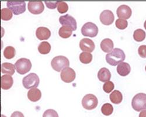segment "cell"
Here are the masks:
<instances>
[{"instance_id": "1", "label": "cell", "mask_w": 146, "mask_h": 117, "mask_svg": "<svg viewBox=\"0 0 146 117\" xmlns=\"http://www.w3.org/2000/svg\"><path fill=\"white\" fill-rule=\"evenodd\" d=\"M125 58V53L122 50L119 48H115L106 55V61L108 64L115 66L123 62Z\"/></svg>"}, {"instance_id": "2", "label": "cell", "mask_w": 146, "mask_h": 117, "mask_svg": "<svg viewBox=\"0 0 146 117\" xmlns=\"http://www.w3.org/2000/svg\"><path fill=\"white\" fill-rule=\"evenodd\" d=\"M131 106L137 112L146 110V94H137L132 99Z\"/></svg>"}, {"instance_id": "3", "label": "cell", "mask_w": 146, "mask_h": 117, "mask_svg": "<svg viewBox=\"0 0 146 117\" xmlns=\"http://www.w3.org/2000/svg\"><path fill=\"white\" fill-rule=\"evenodd\" d=\"M70 65V62L68 58L63 56H58L54 57L52 62L51 66L52 68L57 72L62 71V69L68 67Z\"/></svg>"}, {"instance_id": "4", "label": "cell", "mask_w": 146, "mask_h": 117, "mask_svg": "<svg viewBox=\"0 0 146 117\" xmlns=\"http://www.w3.org/2000/svg\"><path fill=\"white\" fill-rule=\"evenodd\" d=\"M17 72L20 74H25L29 72L32 68V63L27 58H21L15 64Z\"/></svg>"}, {"instance_id": "5", "label": "cell", "mask_w": 146, "mask_h": 117, "mask_svg": "<svg viewBox=\"0 0 146 117\" xmlns=\"http://www.w3.org/2000/svg\"><path fill=\"white\" fill-rule=\"evenodd\" d=\"M40 80L39 76L34 73H31L23 78L22 84L27 89L36 88L39 84Z\"/></svg>"}, {"instance_id": "6", "label": "cell", "mask_w": 146, "mask_h": 117, "mask_svg": "<svg viewBox=\"0 0 146 117\" xmlns=\"http://www.w3.org/2000/svg\"><path fill=\"white\" fill-rule=\"evenodd\" d=\"M98 104L97 97L92 94H88L85 96L82 100V107L86 110H92L95 109Z\"/></svg>"}, {"instance_id": "7", "label": "cell", "mask_w": 146, "mask_h": 117, "mask_svg": "<svg viewBox=\"0 0 146 117\" xmlns=\"http://www.w3.org/2000/svg\"><path fill=\"white\" fill-rule=\"evenodd\" d=\"M81 33L84 37H95L98 33V28L95 23L88 22L85 23L81 28Z\"/></svg>"}, {"instance_id": "8", "label": "cell", "mask_w": 146, "mask_h": 117, "mask_svg": "<svg viewBox=\"0 0 146 117\" xmlns=\"http://www.w3.org/2000/svg\"><path fill=\"white\" fill-rule=\"evenodd\" d=\"M7 5L16 15L21 14L26 11V3L24 1H8Z\"/></svg>"}, {"instance_id": "9", "label": "cell", "mask_w": 146, "mask_h": 117, "mask_svg": "<svg viewBox=\"0 0 146 117\" xmlns=\"http://www.w3.org/2000/svg\"><path fill=\"white\" fill-rule=\"evenodd\" d=\"M59 22L62 25L70 27L72 31H74L77 29V22L74 17L66 14L63 16H61L59 18Z\"/></svg>"}, {"instance_id": "10", "label": "cell", "mask_w": 146, "mask_h": 117, "mask_svg": "<svg viewBox=\"0 0 146 117\" xmlns=\"http://www.w3.org/2000/svg\"><path fill=\"white\" fill-rule=\"evenodd\" d=\"M76 72L72 68L68 67L64 68L61 72L60 76L62 80L65 83H70L75 80L76 78Z\"/></svg>"}, {"instance_id": "11", "label": "cell", "mask_w": 146, "mask_h": 117, "mask_svg": "<svg viewBox=\"0 0 146 117\" xmlns=\"http://www.w3.org/2000/svg\"><path fill=\"white\" fill-rule=\"evenodd\" d=\"M28 8L32 14L38 15L44 11V7L42 1H31L28 3Z\"/></svg>"}, {"instance_id": "12", "label": "cell", "mask_w": 146, "mask_h": 117, "mask_svg": "<svg viewBox=\"0 0 146 117\" xmlns=\"http://www.w3.org/2000/svg\"><path fill=\"white\" fill-rule=\"evenodd\" d=\"M100 21L105 25H110L113 22L115 17L112 12L110 10H104L100 14Z\"/></svg>"}, {"instance_id": "13", "label": "cell", "mask_w": 146, "mask_h": 117, "mask_svg": "<svg viewBox=\"0 0 146 117\" xmlns=\"http://www.w3.org/2000/svg\"><path fill=\"white\" fill-rule=\"evenodd\" d=\"M117 16L120 19H127L130 18L132 11L130 7L127 5H121L119 6L116 11Z\"/></svg>"}, {"instance_id": "14", "label": "cell", "mask_w": 146, "mask_h": 117, "mask_svg": "<svg viewBox=\"0 0 146 117\" xmlns=\"http://www.w3.org/2000/svg\"><path fill=\"white\" fill-rule=\"evenodd\" d=\"M80 48L84 52L91 53L95 49V46L94 42L91 39L84 38L80 42Z\"/></svg>"}, {"instance_id": "15", "label": "cell", "mask_w": 146, "mask_h": 117, "mask_svg": "<svg viewBox=\"0 0 146 117\" xmlns=\"http://www.w3.org/2000/svg\"><path fill=\"white\" fill-rule=\"evenodd\" d=\"M36 36L40 41L47 40L51 36V32L48 28L43 27H39L36 31Z\"/></svg>"}, {"instance_id": "16", "label": "cell", "mask_w": 146, "mask_h": 117, "mask_svg": "<svg viewBox=\"0 0 146 117\" xmlns=\"http://www.w3.org/2000/svg\"><path fill=\"white\" fill-rule=\"evenodd\" d=\"M14 83L13 78L11 75H3L1 78V87L3 90H9Z\"/></svg>"}, {"instance_id": "17", "label": "cell", "mask_w": 146, "mask_h": 117, "mask_svg": "<svg viewBox=\"0 0 146 117\" xmlns=\"http://www.w3.org/2000/svg\"><path fill=\"white\" fill-rule=\"evenodd\" d=\"M117 72L118 74L123 77L127 76L131 71V67L129 63L126 62H121L117 66Z\"/></svg>"}, {"instance_id": "18", "label": "cell", "mask_w": 146, "mask_h": 117, "mask_svg": "<svg viewBox=\"0 0 146 117\" xmlns=\"http://www.w3.org/2000/svg\"><path fill=\"white\" fill-rule=\"evenodd\" d=\"M42 97V92L39 89L33 88L30 89L28 92V98L32 102L38 101Z\"/></svg>"}, {"instance_id": "19", "label": "cell", "mask_w": 146, "mask_h": 117, "mask_svg": "<svg viewBox=\"0 0 146 117\" xmlns=\"http://www.w3.org/2000/svg\"><path fill=\"white\" fill-rule=\"evenodd\" d=\"M114 44L113 41L109 38L104 39L101 42V48L106 53H110L113 51Z\"/></svg>"}, {"instance_id": "20", "label": "cell", "mask_w": 146, "mask_h": 117, "mask_svg": "<svg viewBox=\"0 0 146 117\" xmlns=\"http://www.w3.org/2000/svg\"><path fill=\"white\" fill-rule=\"evenodd\" d=\"M98 78L102 82L109 81L111 78V73L107 68H101L98 73Z\"/></svg>"}, {"instance_id": "21", "label": "cell", "mask_w": 146, "mask_h": 117, "mask_svg": "<svg viewBox=\"0 0 146 117\" xmlns=\"http://www.w3.org/2000/svg\"><path fill=\"white\" fill-rule=\"evenodd\" d=\"M15 65L10 63H3L1 64V73L3 74H8L9 75H13L15 73Z\"/></svg>"}, {"instance_id": "22", "label": "cell", "mask_w": 146, "mask_h": 117, "mask_svg": "<svg viewBox=\"0 0 146 117\" xmlns=\"http://www.w3.org/2000/svg\"><path fill=\"white\" fill-rule=\"evenodd\" d=\"M111 102L115 104H119L123 100L122 94L118 90H114L109 96Z\"/></svg>"}, {"instance_id": "23", "label": "cell", "mask_w": 146, "mask_h": 117, "mask_svg": "<svg viewBox=\"0 0 146 117\" xmlns=\"http://www.w3.org/2000/svg\"><path fill=\"white\" fill-rule=\"evenodd\" d=\"M72 30L70 27L63 26L59 29L58 34L59 36L64 39H67L70 38L72 35Z\"/></svg>"}, {"instance_id": "24", "label": "cell", "mask_w": 146, "mask_h": 117, "mask_svg": "<svg viewBox=\"0 0 146 117\" xmlns=\"http://www.w3.org/2000/svg\"><path fill=\"white\" fill-rule=\"evenodd\" d=\"M51 45L47 42H42L38 46V51L42 55H47L50 52Z\"/></svg>"}, {"instance_id": "25", "label": "cell", "mask_w": 146, "mask_h": 117, "mask_svg": "<svg viewBox=\"0 0 146 117\" xmlns=\"http://www.w3.org/2000/svg\"><path fill=\"white\" fill-rule=\"evenodd\" d=\"M146 34L144 30L141 29H136L133 33V38L137 42H142L145 38Z\"/></svg>"}, {"instance_id": "26", "label": "cell", "mask_w": 146, "mask_h": 117, "mask_svg": "<svg viewBox=\"0 0 146 117\" xmlns=\"http://www.w3.org/2000/svg\"><path fill=\"white\" fill-rule=\"evenodd\" d=\"M16 51L14 47L8 46L5 48L4 51V56L7 59H11L15 57Z\"/></svg>"}, {"instance_id": "27", "label": "cell", "mask_w": 146, "mask_h": 117, "mask_svg": "<svg viewBox=\"0 0 146 117\" xmlns=\"http://www.w3.org/2000/svg\"><path fill=\"white\" fill-rule=\"evenodd\" d=\"M80 60L84 64L90 63L92 60V55L91 53L83 52L80 55Z\"/></svg>"}, {"instance_id": "28", "label": "cell", "mask_w": 146, "mask_h": 117, "mask_svg": "<svg viewBox=\"0 0 146 117\" xmlns=\"http://www.w3.org/2000/svg\"><path fill=\"white\" fill-rule=\"evenodd\" d=\"M101 112L105 116L111 115L113 112L112 105L109 103L104 104L101 107Z\"/></svg>"}, {"instance_id": "29", "label": "cell", "mask_w": 146, "mask_h": 117, "mask_svg": "<svg viewBox=\"0 0 146 117\" xmlns=\"http://www.w3.org/2000/svg\"><path fill=\"white\" fill-rule=\"evenodd\" d=\"M13 14L9 8H3L1 11V18L3 21H9L13 18Z\"/></svg>"}, {"instance_id": "30", "label": "cell", "mask_w": 146, "mask_h": 117, "mask_svg": "<svg viewBox=\"0 0 146 117\" xmlns=\"http://www.w3.org/2000/svg\"><path fill=\"white\" fill-rule=\"evenodd\" d=\"M68 10V4L64 1H59L57 5V11L60 14H64Z\"/></svg>"}, {"instance_id": "31", "label": "cell", "mask_w": 146, "mask_h": 117, "mask_svg": "<svg viewBox=\"0 0 146 117\" xmlns=\"http://www.w3.org/2000/svg\"><path fill=\"white\" fill-rule=\"evenodd\" d=\"M116 27L121 30L125 29L128 26V22L126 19H117L116 21Z\"/></svg>"}, {"instance_id": "32", "label": "cell", "mask_w": 146, "mask_h": 117, "mask_svg": "<svg viewBox=\"0 0 146 117\" xmlns=\"http://www.w3.org/2000/svg\"><path fill=\"white\" fill-rule=\"evenodd\" d=\"M115 86L112 81H109L106 82V83L103 86V90L106 93H110L113 89Z\"/></svg>"}, {"instance_id": "33", "label": "cell", "mask_w": 146, "mask_h": 117, "mask_svg": "<svg viewBox=\"0 0 146 117\" xmlns=\"http://www.w3.org/2000/svg\"><path fill=\"white\" fill-rule=\"evenodd\" d=\"M43 117H58V115L55 110L49 109L44 111Z\"/></svg>"}, {"instance_id": "34", "label": "cell", "mask_w": 146, "mask_h": 117, "mask_svg": "<svg viewBox=\"0 0 146 117\" xmlns=\"http://www.w3.org/2000/svg\"><path fill=\"white\" fill-rule=\"evenodd\" d=\"M138 53L141 57L146 58V45L140 46L138 49Z\"/></svg>"}, {"instance_id": "35", "label": "cell", "mask_w": 146, "mask_h": 117, "mask_svg": "<svg viewBox=\"0 0 146 117\" xmlns=\"http://www.w3.org/2000/svg\"><path fill=\"white\" fill-rule=\"evenodd\" d=\"M45 4L46 5L47 7L50 9H54L58 5V2H47L46 1Z\"/></svg>"}, {"instance_id": "36", "label": "cell", "mask_w": 146, "mask_h": 117, "mask_svg": "<svg viewBox=\"0 0 146 117\" xmlns=\"http://www.w3.org/2000/svg\"><path fill=\"white\" fill-rule=\"evenodd\" d=\"M11 117H25L23 114L19 111H15L12 114Z\"/></svg>"}, {"instance_id": "37", "label": "cell", "mask_w": 146, "mask_h": 117, "mask_svg": "<svg viewBox=\"0 0 146 117\" xmlns=\"http://www.w3.org/2000/svg\"><path fill=\"white\" fill-rule=\"evenodd\" d=\"M139 117H146V110H143L141 111L139 114Z\"/></svg>"}, {"instance_id": "38", "label": "cell", "mask_w": 146, "mask_h": 117, "mask_svg": "<svg viewBox=\"0 0 146 117\" xmlns=\"http://www.w3.org/2000/svg\"><path fill=\"white\" fill-rule=\"evenodd\" d=\"M144 27L145 29L146 30V21L144 22Z\"/></svg>"}, {"instance_id": "39", "label": "cell", "mask_w": 146, "mask_h": 117, "mask_svg": "<svg viewBox=\"0 0 146 117\" xmlns=\"http://www.w3.org/2000/svg\"><path fill=\"white\" fill-rule=\"evenodd\" d=\"M1 117H6L5 115H1Z\"/></svg>"}, {"instance_id": "40", "label": "cell", "mask_w": 146, "mask_h": 117, "mask_svg": "<svg viewBox=\"0 0 146 117\" xmlns=\"http://www.w3.org/2000/svg\"><path fill=\"white\" fill-rule=\"evenodd\" d=\"M145 71H146V66H145Z\"/></svg>"}]
</instances>
